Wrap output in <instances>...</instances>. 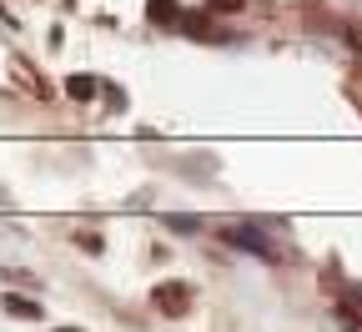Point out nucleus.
<instances>
[{"mask_svg": "<svg viewBox=\"0 0 362 332\" xmlns=\"http://www.w3.org/2000/svg\"><path fill=\"white\" fill-rule=\"evenodd\" d=\"M337 322H342V327H347V332H362V317H352V312H347V307H337Z\"/></svg>", "mask_w": 362, "mask_h": 332, "instance_id": "423d86ee", "label": "nucleus"}, {"mask_svg": "<svg viewBox=\"0 0 362 332\" xmlns=\"http://www.w3.org/2000/svg\"><path fill=\"white\" fill-rule=\"evenodd\" d=\"M61 332H71V327H61Z\"/></svg>", "mask_w": 362, "mask_h": 332, "instance_id": "6e6552de", "label": "nucleus"}, {"mask_svg": "<svg viewBox=\"0 0 362 332\" xmlns=\"http://www.w3.org/2000/svg\"><path fill=\"white\" fill-rule=\"evenodd\" d=\"M66 91H71V96H81V101H86L90 91H96V81H90V76H71V81H66Z\"/></svg>", "mask_w": 362, "mask_h": 332, "instance_id": "20e7f679", "label": "nucleus"}, {"mask_svg": "<svg viewBox=\"0 0 362 332\" xmlns=\"http://www.w3.org/2000/svg\"><path fill=\"white\" fill-rule=\"evenodd\" d=\"M166 227H171V231H197L202 222H197V217H166Z\"/></svg>", "mask_w": 362, "mask_h": 332, "instance_id": "39448f33", "label": "nucleus"}, {"mask_svg": "<svg viewBox=\"0 0 362 332\" xmlns=\"http://www.w3.org/2000/svg\"><path fill=\"white\" fill-rule=\"evenodd\" d=\"M242 0H211V11H237Z\"/></svg>", "mask_w": 362, "mask_h": 332, "instance_id": "0eeeda50", "label": "nucleus"}, {"mask_svg": "<svg viewBox=\"0 0 362 332\" xmlns=\"http://www.w3.org/2000/svg\"><path fill=\"white\" fill-rule=\"evenodd\" d=\"M156 307L171 312V317H181V312L192 307V292L181 287V282H166V287H156Z\"/></svg>", "mask_w": 362, "mask_h": 332, "instance_id": "f03ea898", "label": "nucleus"}, {"mask_svg": "<svg viewBox=\"0 0 362 332\" xmlns=\"http://www.w3.org/2000/svg\"><path fill=\"white\" fill-rule=\"evenodd\" d=\"M0 302H6V312H11V317H25V322H35V317H40V302H30V297H16V292H6Z\"/></svg>", "mask_w": 362, "mask_h": 332, "instance_id": "7ed1b4c3", "label": "nucleus"}, {"mask_svg": "<svg viewBox=\"0 0 362 332\" xmlns=\"http://www.w3.org/2000/svg\"><path fill=\"white\" fill-rule=\"evenodd\" d=\"M221 242H226V247H242V252H252V257L277 262V247H272L257 227H247V222H242V227H226V231H221Z\"/></svg>", "mask_w": 362, "mask_h": 332, "instance_id": "f257e3e1", "label": "nucleus"}]
</instances>
